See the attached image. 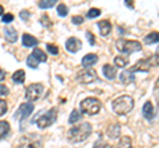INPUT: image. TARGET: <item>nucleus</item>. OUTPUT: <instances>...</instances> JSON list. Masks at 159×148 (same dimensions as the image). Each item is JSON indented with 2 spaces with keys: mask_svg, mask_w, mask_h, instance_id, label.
<instances>
[{
  "mask_svg": "<svg viewBox=\"0 0 159 148\" xmlns=\"http://www.w3.org/2000/svg\"><path fill=\"white\" fill-rule=\"evenodd\" d=\"M80 116H81L80 111H78V110H73L72 114H70V116H69V123H70V124H73V123L78 122V120H80Z\"/></svg>",
  "mask_w": 159,
  "mask_h": 148,
  "instance_id": "cd10ccee",
  "label": "nucleus"
},
{
  "mask_svg": "<svg viewBox=\"0 0 159 148\" xmlns=\"http://www.w3.org/2000/svg\"><path fill=\"white\" fill-rule=\"evenodd\" d=\"M3 12H4V8H3V6H0V16L3 15Z\"/></svg>",
  "mask_w": 159,
  "mask_h": 148,
  "instance_id": "a19ab883",
  "label": "nucleus"
},
{
  "mask_svg": "<svg viewBox=\"0 0 159 148\" xmlns=\"http://www.w3.org/2000/svg\"><path fill=\"white\" fill-rule=\"evenodd\" d=\"M105 147H106V143L103 141L102 139H98L93 146V148H105Z\"/></svg>",
  "mask_w": 159,
  "mask_h": 148,
  "instance_id": "473e14b6",
  "label": "nucleus"
},
{
  "mask_svg": "<svg viewBox=\"0 0 159 148\" xmlns=\"http://www.w3.org/2000/svg\"><path fill=\"white\" fill-rule=\"evenodd\" d=\"M32 111H33V105L32 103H21L19 107V110L15 112V115L13 118L15 119H17L20 122H23L25 118H28L29 115L32 114Z\"/></svg>",
  "mask_w": 159,
  "mask_h": 148,
  "instance_id": "9d476101",
  "label": "nucleus"
},
{
  "mask_svg": "<svg viewBox=\"0 0 159 148\" xmlns=\"http://www.w3.org/2000/svg\"><path fill=\"white\" fill-rule=\"evenodd\" d=\"M7 111H8V105H7V102L3 101V99H0V116L4 115Z\"/></svg>",
  "mask_w": 159,
  "mask_h": 148,
  "instance_id": "7c9ffc66",
  "label": "nucleus"
},
{
  "mask_svg": "<svg viewBox=\"0 0 159 148\" xmlns=\"http://www.w3.org/2000/svg\"><path fill=\"white\" fill-rule=\"evenodd\" d=\"M31 54H32L34 58H36L39 62H45V61H47V54L44 53L40 48H34V49H33V52H32Z\"/></svg>",
  "mask_w": 159,
  "mask_h": 148,
  "instance_id": "412c9836",
  "label": "nucleus"
},
{
  "mask_svg": "<svg viewBox=\"0 0 159 148\" xmlns=\"http://www.w3.org/2000/svg\"><path fill=\"white\" fill-rule=\"evenodd\" d=\"M20 17H21L23 19V20H28V19L29 17H31V13H29L28 11H21V12H20Z\"/></svg>",
  "mask_w": 159,
  "mask_h": 148,
  "instance_id": "4c0bfd02",
  "label": "nucleus"
},
{
  "mask_svg": "<svg viewBox=\"0 0 159 148\" xmlns=\"http://www.w3.org/2000/svg\"><path fill=\"white\" fill-rule=\"evenodd\" d=\"M57 13H58V16H61V17H65L66 15H68V7L65 6V4H58L57 6Z\"/></svg>",
  "mask_w": 159,
  "mask_h": 148,
  "instance_id": "bb28decb",
  "label": "nucleus"
},
{
  "mask_svg": "<svg viewBox=\"0 0 159 148\" xmlns=\"http://www.w3.org/2000/svg\"><path fill=\"white\" fill-rule=\"evenodd\" d=\"M102 72H103V76H105L107 80H114L117 76V67L113 66V65H109V63L103 65Z\"/></svg>",
  "mask_w": 159,
  "mask_h": 148,
  "instance_id": "2eb2a0df",
  "label": "nucleus"
},
{
  "mask_svg": "<svg viewBox=\"0 0 159 148\" xmlns=\"http://www.w3.org/2000/svg\"><path fill=\"white\" fill-rule=\"evenodd\" d=\"M107 135L110 137H117L119 135V126L118 124H114L113 127L110 126L109 127V130H107Z\"/></svg>",
  "mask_w": 159,
  "mask_h": 148,
  "instance_id": "393cba45",
  "label": "nucleus"
},
{
  "mask_svg": "<svg viewBox=\"0 0 159 148\" xmlns=\"http://www.w3.org/2000/svg\"><path fill=\"white\" fill-rule=\"evenodd\" d=\"M56 4V0H41L39 2V7L41 9H47V8H52Z\"/></svg>",
  "mask_w": 159,
  "mask_h": 148,
  "instance_id": "b1692460",
  "label": "nucleus"
},
{
  "mask_svg": "<svg viewBox=\"0 0 159 148\" xmlns=\"http://www.w3.org/2000/svg\"><path fill=\"white\" fill-rule=\"evenodd\" d=\"M159 66V54H152L148 58H143V60H139L135 65L133 66L131 72H148L151 67H157Z\"/></svg>",
  "mask_w": 159,
  "mask_h": 148,
  "instance_id": "20e7f679",
  "label": "nucleus"
},
{
  "mask_svg": "<svg viewBox=\"0 0 159 148\" xmlns=\"http://www.w3.org/2000/svg\"><path fill=\"white\" fill-rule=\"evenodd\" d=\"M92 134V124L88 122L81 123L80 126H74L72 127L68 132V139L72 143H80L86 140Z\"/></svg>",
  "mask_w": 159,
  "mask_h": 148,
  "instance_id": "f257e3e1",
  "label": "nucleus"
},
{
  "mask_svg": "<svg viewBox=\"0 0 159 148\" xmlns=\"http://www.w3.org/2000/svg\"><path fill=\"white\" fill-rule=\"evenodd\" d=\"M43 90H44V86L41 83H32V85H29L25 90V99L29 102L37 101L39 98L41 97Z\"/></svg>",
  "mask_w": 159,
  "mask_h": 148,
  "instance_id": "6e6552de",
  "label": "nucleus"
},
{
  "mask_svg": "<svg viewBox=\"0 0 159 148\" xmlns=\"http://www.w3.org/2000/svg\"><path fill=\"white\" fill-rule=\"evenodd\" d=\"M134 80H135V77H134V73L131 70H123L119 74V81L123 85H130V83L134 82Z\"/></svg>",
  "mask_w": 159,
  "mask_h": 148,
  "instance_id": "ddd939ff",
  "label": "nucleus"
},
{
  "mask_svg": "<svg viewBox=\"0 0 159 148\" xmlns=\"http://www.w3.org/2000/svg\"><path fill=\"white\" fill-rule=\"evenodd\" d=\"M99 15H101V9L98 8H90L88 12V17L89 19H94V17H98Z\"/></svg>",
  "mask_w": 159,
  "mask_h": 148,
  "instance_id": "c85d7f7f",
  "label": "nucleus"
},
{
  "mask_svg": "<svg viewBox=\"0 0 159 148\" xmlns=\"http://www.w3.org/2000/svg\"><path fill=\"white\" fill-rule=\"evenodd\" d=\"M41 146H43L41 137L37 136L36 134H28L20 137L16 144V148H41Z\"/></svg>",
  "mask_w": 159,
  "mask_h": 148,
  "instance_id": "423d86ee",
  "label": "nucleus"
},
{
  "mask_svg": "<svg viewBox=\"0 0 159 148\" xmlns=\"http://www.w3.org/2000/svg\"><path fill=\"white\" fill-rule=\"evenodd\" d=\"M114 65H117L118 67H125L129 65V57L127 56H117L114 58Z\"/></svg>",
  "mask_w": 159,
  "mask_h": 148,
  "instance_id": "5701e85b",
  "label": "nucleus"
},
{
  "mask_svg": "<svg viewBox=\"0 0 159 148\" xmlns=\"http://www.w3.org/2000/svg\"><path fill=\"white\" fill-rule=\"evenodd\" d=\"M155 87H159V78H158L157 82H155Z\"/></svg>",
  "mask_w": 159,
  "mask_h": 148,
  "instance_id": "79ce46f5",
  "label": "nucleus"
},
{
  "mask_svg": "<svg viewBox=\"0 0 159 148\" xmlns=\"http://www.w3.org/2000/svg\"><path fill=\"white\" fill-rule=\"evenodd\" d=\"M102 107V103L97 98H85L81 103H80V108L84 114L86 115H96L99 112Z\"/></svg>",
  "mask_w": 159,
  "mask_h": 148,
  "instance_id": "7ed1b4c3",
  "label": "nucleus"
},
{
  "mask_svg": "<svg viewBox=\"0 0 159 148\" xmlns=\"http://www.w3.org/2000/svg\"><path fill=\"white\" fill-rule=\"evenodd\" d=\"M23 45L24 46H27V48H31V46H36L37 44H39V40L36 37H33L31 36V34H28V33H24L23 34Z\"/></svg>",
  "mask_w": 159,
  "mask_h": 148,
  "instance_id": "a211bd4d",
  "label": "nucleus"
},
{
  "mask_svg": "<svg viewBox=\"0 0 159 148\" xmlns=\"http://www.w3.org/2000/svg\"><path fill=\"white\" fill-rule=\"evenodd\" d=\"M4 37L8 42H16L17 41V32L16 29L12 27H6L4 28Z\"/></svg>",
  "mask_w": 159,
  "mask_h": 148,
  "instance_id": "4468645a",
  "label": "nucleus"
},
{
  "mask_svg": "<svg viewBox=\"0 0 159 148\" xmlns=\"http://www.w3.org/2000/svg\"><path fill=\"white\" fill-rule=\"evenodd\" d=\"M72 23L76 24V25H80V24L84 23V17L82 16H73L72 17Z\"/></svg>",
  "mask_w": 159,
  "mask_h": 148,
  "instance_id": "2f4dec72",
  "label": "nucleus"
},
{
  "mask_svg": "<svg viewBox=\"0 0 159 148\" xmlns=\"http://www.w3.org/2000/svg\"><path fill=\"white\" fill-rule=\"evenodd\" d=\"M57 108L56 107H52L51 110H48L47 112H44V114H41L39 118H37V127L39 128H47L49 126H52L54 122H56L57 119Z\"/></svg>",
  "mask_w": 159,
  "mask_h": 148,
  "instance_id": "0eeeda50",
  "label": "nucleus"
},
{
  "mask_svg": "<svg viewBox=\"0 0 159 148\" xmlns=\"http://www.w3.org/2000/svg\"><path fill=\"white\" fill-rule=\"evenodd\" d=\"M142 112H143V116H145L147 120H151V119H154V116L157 115V108L154 107V105L150 101H147L145 105H143Z\"/></svg>",
  "mask_w": 159,
  "mask_h": 148,
  "instance_id": "f8f14e48",
  "label": "nucleus"
},
{
  "mask_svg": "<svg viewBox=\"0 0 159 148\" xmlns=\"http://www.w3.org/2000/svg\"><path fill=\"white\" fill-rule=\"evenodd\" d=\"M98 28H99V32H101V36L106 37L111 32V23L107 20H101L98 21Z\"/></svg>",
  "mask_w": 159,
  "mask_h": 148,
  "instance_id": "dca6fc26",
  "label": "nucleus"
},
{
  "mask_svg": "<svg viewBox=\"0 0 159 148\" xmlns=\"http://www.w3.org/2000/svg\"><path fill=\"white\" fill-rule=\"evenodd\" d=\"M9 130H11V126L7 120H0V140H3L8 134Z\"/></svg>",
  "mask_w": 159,
  "mask_h": 148,
  "instance_id": "aec40b11",
  "label": "nucleus"
},
{
  "mask_svg": "<svg viewBox=\"0 0 159 148\" xmlns=\"http://www.w3.org/2000/svg\"><path fill=\"white\" fill-rule=\"evenodd\" d=\"M4 78H6V72L3 69H0V81H3Z\"/></svg>",
  "mask_w": 159,
  "mask_h": 148,
  "instance_id": "58836bf2",
  "label": "nucleus"
},
{
  "mask_svg": "<svg viewBox=\"0 0 159 148\" xmlns=\"http://www.w3.org/2000/svg\"><path fill=\"white\" fill-rule=\"evenodd\" d=\"M41 24H43L44 27H51V25H52V24H51V20H49V17L47 16V15H45V16H43V19H41Z\"/></svg>",
  "mask_w": 159,
  "mask_h": 148,
  "instance_id": "c9c22d12",
  "label": "nucleus"
},
{
  "mask_svg": "<svg viewBox=\"0 0 159 148\" xmlns=\"http://www.w3.org/2000/svg\"><path fill=\"white\" fill-rule=\"evenodd\" d=\"M111 107L113 111L118 115H126L129 114L133 107H134V99L130 95H121L117 97L116 99L111 102Z\"/></svg>",
  "mask_w": 159,
  "mask_h": 148,
  "instance_id": "f03ea898",
  "label": "nucleus"
},
{
  "mask_svg": "<svg viewBox=\"0 0 159 148\" xmlns=\"http://www.w3.org/2000/svg\"><path fill=\"white\" fill-rule=\"evenodd\" d=\"M12 81L16 82V83H23L25 81V72L21 70V69H20V70H16L12 76Z\"/></svg>",
  "mask_w": 159,
  "mask_h": 148,
  "instance_id": "4be33fe9",
  "label": "nucleus"
},
{
  "mask_svg": "<svg viewBox=\"0 0 159 148\" xmlns=\"http://www.w3.org/2000/svg\"><path fill=\"white\" fill-rule=\"evenodd\" d=\"M105 148H114V147H111V146H109V144H106V147Z\"/></svg>",
  "mask_w": 159,
  "mask_h": 148,
  "instance_id": "37998d69",
  "label": "nucleus"
},
{
  "mask_svg": "<svg viewBox=\"0 0 159 148\" xmlns=\"http://www.w3.org/2000/svg\"><path fill=\"white\" fill-rule=\"evenodd\" d=\"M131 148H133V147H131Z\"/></svg>",
  "mask_w": 159,
  "mask_h": 148,
  "instance_id": "c03bdc74",
  "label": "nucleus"
},
{
  "mask_svg": "<svg viewBox=\"0 0 159 148\" xmlns=\"http://www.w3.org/2000/svg\"><path fill=\"white\" fill-rule=\"evenodd\" d=\"M143 42L146 45H151V44H157L159 42V32H150L147 33L145 38H143Z\"/></svg>",
  "mask_w": 159,
  "mask_h": 148,
  "instance_id": "6ab92c4d",
  "label": "nucleus"
},
{
  "mask_svg": "<svg viewBox=\"0 0 159 148\" xmlns=\"http://www.w3.org/2000/svg\"><path fill=\"white\" fill-rule=\"evenodd\" d=\"M39 63H40V62L36 60V58H34L32 54H29L28 58H27V65H28L29 67H32V69H36V67L39 66Z\"/></svg>",
  "mask_w": 159,
  "mask_h": 148,
  "instance_id": "a878e982",
  "label": "nucleus"
},
{
  "mask_svg": "<svg viewBox=\"0 0 159 148\" xmlns=\"http://www.w3.org/2000/svg\"><path fill=\"white\" fill-rule=\"evenodd\" d=\"M116 46L119 52L130 54L134 52H139L142 49V44L135 40H125V38H118L116 41Z\"/></svg>",
  "mask_w": 159,
  "mask_h": 148,
  "instance_id": "39448f33",
  "label": "nucleus"
},
{
  "mask_svg": "<svg viewBox=\"0 0 159 148\" xmlns=\"http://www.w3.org/2000/svg\"><path fill=\"white\" fill-rule=\"evenodd\" d=\"M86 37L90 42V45H96V38H94V34L92 32H86Z\"/></svg>",
  "mask_w": 159,
  "mask_h": 148,
  "instance_id": "72a5a7b5",
  "label": "nucleus"
},
{
  "mask_svg": "<svg viewBox=\"0 0 159 148\" xmlns=\"http://www.w3.org/2000/svg\"><path fill=\"white\" fill-rule=\"evenodd\" d=\"M96 80H97V72L92 67H88L77 74V81L81 83H85V85L86 83H92Z\"/></svg>",
  "mask_w": 159,
  "mask_h": 148,
  "instance_id": "1a4fd4ad",
  "label": "nucleus"
},
{
  "mask_svg": "<svg viewBox=\"0 0 159 148\" xmlns=\"http://www.w3.org/2000/svg\"><path fill=\"white\" fill-rule=\"evenodd\" d=\"M125 3H126V6H127V7H130V8H134V4H133L131 2H129V0H126Z\"/></svg>",
  "mask_w": 159,
  "mask_h": 148,
  "instance_id": "ea45409f",
  "label": "nucleus"
},
{
  "mask_svg": "<svg viewBox=\"0 0 159 148\" xmlns=\"http://www.w3.org/2000/svg\"><path fill=\"white\" fill-rule=\"evenodd\" d=\"M13 20V15L12 13H6V15H4V16H3V23H11Z\"/></svg>",
  "mask_w": 159,
  "mask_h": 148,
  "instance_id": "f704fd0d",
  "label": "nucleus"
},
{
  "mask_svg": "<svg viewBox=\"0 0 159 148\" xmlns=\"http://www.w3.org/2000/svg\"><path fill=\"white\" fill-rule=\"evenodd\" d=\"M97 61H98V56H97V54L89 53V54H86V56L82 58L81 63H82V66H85V67H90V66L94 65V63H96Z\"/></svg>",
  "mask_w": 159,
  "mask_h": 148,
  "instance_id": "f3484780",
  "label": "nucleus"
},
{
  "mask_svg": "<svg viewBox=\"0 0 159 148\" xmlns=\"http://www.w3.org/2000/svg\"><path fill=\"white\" fill-rule=\"evenodd\" d=\"M47 49H48L49 53L53 54V56H57L58 54V46L53 45V44H47Z\"/></svg>",
  "mask_w": 159,
  "mask_h": 148,
  "instance_id": "c756f323",
  "label": "nucleus"
},
{
  "mask_svg": "<svg viewBox=\"0 0 159 148\" xmlns=\"http://www.w3.org/2000/svg\"><path fill=\"white\" fill-rule=\"evenodd\" d=\"M8 87L6 85H0V95H8Z\"/></svg>",
  "mask_w": 159,
  "mask_h": 148,
  "instance_id": "e433bc0d",
  "label": "nucleus"
},
{
  "mask_svg": "<svg viewBox=\"0 0 159 148\" xmlns=\"http://www.w3.org/2000/svg\"><path fill=\"white\" fill-rule=\"evenodd\" d=\"M65 48H66L68 52H70V53H77L80 49L82 48V42H81V40H80V38H77V37H70V38H68V40H66Z\"/></svg>",
  "mask_w": 159,
  "mask_h": 148,
  "instance_id": "9b49d317",
  "label": "nucleus"
}]
</instances>
